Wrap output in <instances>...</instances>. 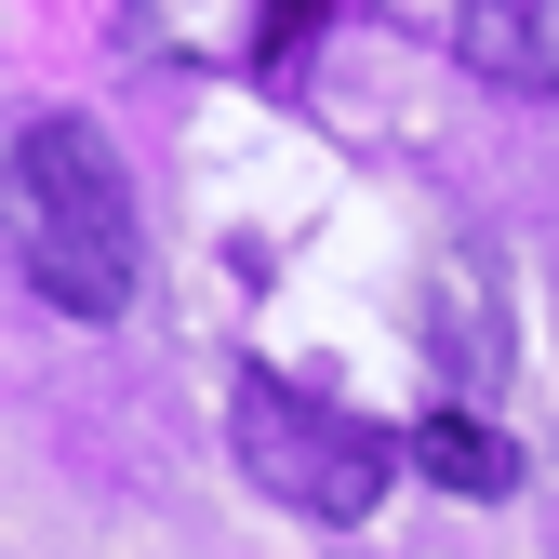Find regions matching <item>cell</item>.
Masks as SVG:
<instances>
[{"instance_id":"3","label":"cell","mask_w":559,"mask_h":559,"mask_svg":"<svg viewBox=\"0 0 559 559\" xmlns=\"http://www.w3.org/2000/svg\"><path fill=\"white\" fill-rule=\"evenodd\" d=\"M427 360H440L453 400L507 373V280H493V253H479V240H453V253L427 266Z\"/></svg>"},{"instance_id":"2","label":"cell","mask_w":559,"mask_h":559,"mask_svg":"<svg viewBox=\"0 0 559 559\" xmlns=\"http://www.w3.org/2000/svg\"><path fill=\"white\" fill-rule=\"evenodd\" d=\"M386 466H400V440L360 427L346 400L280 386V373H240V479L280 493L294 520H373L386 507Z\"/></svg>"},{"instance_id":"6","label":"cell","mask_w":559,"mask_h":559,"mask_svg":"<svg viewBox=\"0 0 559 559\" xmlns=\"http://www.w3.org/2000/svg\"><path fill=\"white\" fill-rule=\"evenodd\" d=\"M333 0H266V40H294V27H320Z\"/></svg>"},{"instance_id":"1","label":"cell","mask_w":559,"mask_h":559,"mask_svg":"<svg viewBox=\"0 0 559 559\" xmlns=\"http://www.w3.org/2000/svg\"><path fill=\"white\" fill-rule=\"evenodd\" d=\"M0 227H14L27 294L67 320H120L133 280H147V227H133V187L120 147L94 120H27L14 160H0Z\"/></svg>"},{"instance_id":"5","label":"cell","mask_w":559,"mask_h":559,"mask_svg":"<svg viewBox=\"0 0 559 559\" xmlns=\"http://www.w3.org/2000/svg\"><path fill=\"white\" fill-rule=\"evenodd\" d=\"M400 453L427 466L440 493H466V507H479V493H520V440H507V427H493L479 400H440V413H427V427H413Z\"/></svg>"},{"instance_id":"4","label":"cell","mask_w":559,"mask_h":559,"mask_svg":"<svg viewBox=\"0 0 559 559\" xmlns=\"http://www.w3.org/2000/svg\"><path fill=\"white\" fill-rule=\"evenodd\" d=\"M453 53L507 94H559V0H466Z\"/></svg>"}]
</instances>
